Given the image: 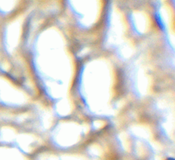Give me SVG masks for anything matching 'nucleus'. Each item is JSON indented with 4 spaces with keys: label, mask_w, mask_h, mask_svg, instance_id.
<instances>
[{
    "label": "nucleus",
    "mask_w": 175,
    "mask_h": 160,
    "mask_svg": "<svg viewBox=\"0 0 175 160\" xmlns=\"http://www.w3.org/2000/svg\"><path fill=\"white\" fill-rule=\"evenodd\" d=\"M168 160H174L173 159H172V158H170V159H168Z\"/></svg>",
    "instance_id": "nucleus-1"
}]
</instances>
